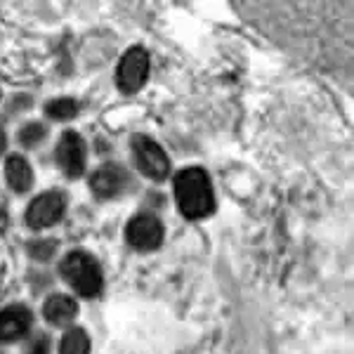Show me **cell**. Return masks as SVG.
<instances>
[{
	"label": "cell",
	"mask_w": 354,
	"mask_h": 354,
	"mask_svg": "<svg viewBox=\"0 0 354 354\" xmlns=\"http://www.w3.org/2000/svg\"><path fill=\"white\" fill-rule=\"evenodd\" d=\"M57 165L68 175V177H81L85 170V145L81 140V135L66 130L62 135L59 145H57Z\"/></svg>",
	"instance_id": "7"
},
{
	"label": "cell",
	"mask_w": 354,
	"mask_h": 354,
	"mask_svg": "<svg viewBox=\"0 0 354 354\" xmlns=\"http://www.w3.org/2000/svg\"><path fill=\"white\" fill-rule=\"evenodd\" d=\"M33 317L24 305H10L0 312V342H15L31 330Z\"/></svg>",
	"instance_id": "8"
},
{
	"label": "cell",
	"mask_w": 354,
	"mask_h": 354,
	"mask_svg": "<svg viewBox=\"0 0 354 354\" xmlns=\"http://www.w3.org/2000/svg\"><path fill=\"white\" fill-rule=\"evenodd\" d=\"M78 113V104L68 97H62V100H53L48 104V116L57 118V121H68Z\"/></svg>",
	"instance_id": "13"
},
{
	"label": "cell",
	"mask_w": 354,
	"mask_h": 354,
	"mask_svg": "<svg viewBox=\"0 0 354 354\" xmlns=\"http://www.w3.org/2000/svg\"><path fill=\"white\" fill-rule=\"evenodd\" d=\"M149 76V55L142 48H130L116 71V85L123 93H137Z\"/></svg>",
	"instance_id": "4"
},
{
	"label": "cell",
	"mask_w": 354,
	"mask_h": 354,
	"mask_svg": "<svg viewBox=\"0 0 354 354\" xmlns=\"http://www.w3.org/2000/svg\"><path fill=\"white\" fill-rule=\"evenodd\" d=\"M125 185H128V175H125L123 168H118V165H102L100 170L93 175V180H90V187H93L95 196L100 198H113L118 196Z\"/></svg>",
	"instance_id": "9"
},
{
	"label": "cell",
	"mask_w": 354,
	"mask_h": 354,
	"mask_svg": "<svg viewBox=\"0 0 354 354\" xmlns=\"http://www.w3.org/2000/svg\"><path fill=\"white\" fill-rule=\"evenodd\" d=\"M64 196L59 192H45L38 198H33L26 210V222L33 230H45V227L55 225L57 220L64 215Z\"/></svg>",
	"instance_id": "5"
},
{
	"label": "cell",
	"mask_w": 354,
	"mask_h": 354,
	"mask_svg": "<svg viewBox=\"0 0 354 354\" xmlns=\"http://www.w3.org/2000/svg\"><path fill=\"white\" fill-rule=\"evenodd\" d=\"M62 274H64L68 286L83 298H95L102 290V270L97 260L85 250H71L62 260Z\"/></svg>",
	"instance_id": "2"
},
{
	"label": "cell",
	"mask_w": 354,
	"mask_h": 354,
	"mask_svg": "<svg viewBox=\"0 0 354 354\" xmlns=\"http://www.w3.org/2000/svg\"><path fill=\"white\" fill-rule=\"evenodd\" d=\"M130 147H133L137 168L147 177H151V180H165V177H168L170 161H168V156H165V151L151 140V137L135 135L133 140H130Z\"/></svg>",
	"instance_id": "3"
},
{
	"label": "cell",
	"mask_w": 354,
	"mask_h": 354,
	"mask_svg": "<svg viewBox=\"0 0 354 354\" xmlns=\"http://www.w3.org/2000/svg\"><path fill=\"white\" fill-rule=\"evenodd\" d=\"M175 198L182 215L189 220L208 218L215 208L210 180L201 168H187L175 175Z\"/></svg>",
	"instance_id": "1"
},
{
	"label": "cell",
	"mask_w": 354,
	"mask_h": 354,
	"mask_svg": "<svg viewBox=\"0 0 354 354\" xmlns=\"http://www.w3.org/2000/svg\"><path fill=\"white\" fill-rule=\"evenodd\" d=\"M125 241L137 250H153L163 241V227L153 215H137L125 227Z\"/></svg>",
	"instance_id": "6"
},
{
	"label": "cell",
	"mask_w": 354,
	"mask_h": 354,
	"mask_svg": "<svg viewBox=\"0 0 354 354\" xmlns=\"http://www.w3.org/2000/svg\"><path fill=\"white\" fill-rule=\"evenodd\" d=\"M26 354H50V340L45 338V335L36 338V340H33V345L28 347Z\"/></svg>",
	"instance_id": "15"
},
{
	"label": "cell",
	"mask_w": 354,
	"mask_h": 354,
	"mask_svg": "<svg viewBox=\"0 0 354 354\" xmlns=\"http://www.w3.org/2000/svg\"><path fill=\"white\" fill-rule=\"evenodd\" d=\"M59 354H90V338L83 328H71L62 338Z\"/></svg>",
	"instance_id": "12"
},
{
	"label": "cell",
	"mask_w": 354,
	"mask_h": 354,
	"mask_svg": "<svg viewBox=\"0 0 354 354\" xmlns=\"http://www.w3.org/2000/svg\"><path fill=\"white\" fill-rule=\"evenodd\" d=\"M5 147H8V137H5V130L0 128V153L5 151Z\"/></svg>",
	"instance_id": "16"
},
{
	"label": "cell",
	"mask_w": 354,
	"mask_h": 354,
	"mask_svg": "<svg viewBox=\"0 0 354 354\" xmlns=\"http://www.w3.org/2000/svg\"><path fill=\"white\" fill-rule=\"evenodd\" d=\"M5 177H8L10 187H12L15 192L24 194L31 189L33 185V173H31V165L26 163L24 156H10L8 163H5Z\"/></svg>",
	"instance_id": "11"
},
{
	"label": "cell",
	"mask_w": 354,
	"mask_h": 354,
	"mask_svg": "<svg viewBox=\"0 0 354 354\" xmlns=\"http://www.w3.org/2000/svg\"><path fill=\"white\" fill-rule=\"evenodd\" d=\"M43 314L55 326H66L78 314V305H76V300L68 298V295H53V298H48V302H45Z\"/></svg>",
	"instance_id": "10"
},
{
	"label": "cell",
	"mask_w": 354,
	"mask_h": 354,
	"mask_svg": "<svg viewBox=\"0 0 354 354\" xmlns=\"http://www.w3.org/2000/svg\"><path fill=\"white\" fill-rule=\"evenodd\" d=\"M43 137H45V128L41 123H28L26 128L19 133V142L26 147H33V145H38Z\"/></svg>",
	"instance_id": "14"
}]
</instances>
